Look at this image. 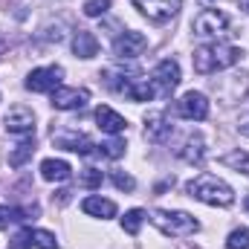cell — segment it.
Returning a JSON list of instances; mask_svg holds the SVG:
<instances>
[{"mask_svg": "<svg viewBox=\"0 0 249 249\" xmlns=\"http://www.w3.org/2000/svg\"><path fill=\"white\" fill-rule=\"evenodd\" d=\"M151 223L171 238H188L194 232H200V220L188 212H168V209H157L151 212Z\"/></svg>", "mask_w": 249, "mask_h": 249, "instance_id": "3", "label": "cell"}, {"mask_svg": "<svg viewBox=\"0 0 249 249\" xmlns=\"http://www.w3.org/2000/svg\"><path fill=\"white\" fill-rule=\"evenodd\" d=\"M220 162L226 165V168H235V171H241V174H249V154L247 151H229V154H223L220 157Z\"/></svg>", "mask_w": 249, "mask_h": 249, "instance_id": "21", "label": "cell"}, {"mask_svg": "<svg viewBox=\"0 0 249 249\" xmlns=\"http://www.w3.org/2000/svg\"><path fill=\"white\" fill-rule=\"evenodd\" d=\"M29 214H35V209H12V206H0V229H6L9 223H20Z\"/></svg>", "mask_w": 249, "mask_h": 249, "instance_id": "23", "label": "cell"}, {"mask_svg": "<svg viewBox=\"0 0 249 249\" xmlns=\"http://www.w3.org/2000/svg\"><path fill=\"white\" fill-rule=\"evenodd\" d=\"M226 249H249V229H235V232H229V238H226Z\"/></svg>", "mask_w": 249, "mask_h": 249, "instance_id": "28", "label": "cell"}, {"mask_svg": "<svg viewBox=\"0 0 249 249\" xmlns=\"http://www.w3.org/2000/svg\"><path fill=\"white\" fill-rule=\"evenodd\" d=\"M50 102L55 110H81L90 102V93L84 87H58V90H53Z\"/></svg>", "mask_w": 249, "mask_h": 249, "instance_id": "11", "label": "cell"}, {"mask_svg": "<svg viewBox=\"0 0 249 249\" xmlns=\"http://www.w3.org/2000/svg\"><path fill=\"white\" fill-rule=\"evenodd\" d=\"M142 72L136 70V67H110V70H105L102 72V78H105V84L110 87V90H116V93H127L130 90V84L139 78Z\"/></svg>", "mask_w": 249, "mask_h": 249, "instance_id": "12", "label": "cell"}, {"mask_svg": "<svg viewBox=\"0 0 249 249\" xmlns=\"http://www.w3.org/2000/svg\"><path fill=\"white\" fill-rule=\"evenodd\" d=\"M32 151H35V139H23V142L15 145V151L9 154V165H12V168H20V165L32 157Z\"/></svg>", "mask_w": 249, "mask_h": 249, "instance_id": "22", "label": "cell"}, {"mask_svg": "<svg viewBox=\"0 0 249 249\" xmlns=\"http://www.w3.org/2000/svg\"><path fill=\"white\" fill-rule=\"evenodd\" d=\"M29 247H35V244H32V229H29V226L20 229V232L9 241V249H29Z\"/></svg>", "mask_w": 249, "mask_h": 249, "instance_id": "31", "label": "cell"}, {"mask_svg": "<svg viewBox=\"0 0 249 249\" xmlns=\"http://www.w3.org/2000/svg\"><path fill=\"white\" fill-rule=\"evenodd\" d=\"M148 20H154V23H165V20H171L177 12H180V3L183 0H130Z\"/></svg>", "mask_w": 249, "mask_h": 249, "instance_id": "9", "label": "cell"}, {"mask_svg": "<svg viewBox=\"0 0 249 249\" xmlns=\"http://www.w3.org/2000/svg\"><path fill=\"white\" fill-rule=\"evenodd\" d=\"M53 142L58 148H64V151H72V154H81V157H87V154L96 151L93 139L84 136V133H58V136H53Z\"/></svg>", "mask_w": 249, "mask_h": 249, "instance_id": "14", "label": "cell"}, {"mask_svg": "<svg viewBox=\"0 0 249 249\" xmlns=\"http://www.w3.org/2000/svg\"><path fill=\"white\" fill-rule=\"evenodd\" d=\"M177 157L188 162V165H200L203 162V157H206V142H203V136L200 133H188L186 142H183V148H177Z\"/></svg>", "mask_w": 249, "mask_h": 249, "instance_id": "15", "label": "cell"}, {"mask_svg": "<svg viewBox=\"0 0 249 249\" xmlns=\"http://www.w3.org/2000/svg\"><path fill=\"white\" fill-rule=\"evenodd\" d=\"M110 9V0H87L84 3V15L87 18H102Z\"/></svg>", "mask_w": 249, "mask_h": 249, "instance_id": "30", "label": "cell"}, {"mask_svg": "<svg viewBox=\"0 0 249 249\" xmlns=\"http://www.w3.org/2000/svg\"><path fill=\"white\" fill-rule=\"evenodd\" d=\"M102 183H105V174H102L99 168H84V171H78V186L99 188Z\"/></svg>", "mask_w": 249, "mask_h": 249, "instance_id": "26", "label": "cell"}, {"mask_svg": "<svg viewBox=\"0 0 249 249\" xmlns=\"http://www.w3.org/2000/svg\"><path fill=\"white\" fill-rule=\"evenodd\" d=\"M244 206H247V212H249V197H247V200H244Z\"/></svg>", "mask_w": 249, "mask_h": 249, "instance_id": "34", "label": "cell"}, {"mask_svg": "<svg viewBox=\"0 0 249 249\" xmlns=\"http://www.w3.org/2000/svg\"><path fill=\"white\" fill-rule=\"evenodd\" d=\"M32 244H35L38 249H58L55 235L47 232V229H32Z\"/></svg>", "mask_w": 249, "mask_h": 249, "instance_id": "27", "label": "cell"}, {"mask_svg": "<svg viewBox=\"0 0 249 249\" xmlns=\"http://www.w3.org/2000/svg\"><path fill=\"white\" fill-rule=\"evenodd\" d=\"M110 180H113V186L119 188V191H133V188H136V180H133L130 174H124V171H113Z\"/></svg>", "mask_w": 249, "mask_h": 249, "instance_id": "32", "label": "cell"}, {"mask_svg": "<svg viewBox=\"0 0 249 249\" xmlns=\"http://www.w3.org/2000/svg\"><path fill=\"white\" fill-rule=\"evenodd\" d=\"M186 191H188V197H194V200H200V203H209V206H220V209H226V206L235 203L232 186L223 183V180L214 177V174H200V177L188 180Z\"/></svg>", "mask_w": 249, "mask_h": 249, "instance_id": "2", "label": "cell"}, {"mask_svg": "<svg viewBox=\"0 0 249 249\" xmlns=\"http://www.w3.org/2000/svg\"><path fill=\"white\" fill-rule=\"evenodd\" d=\"M96 151L102 157H107V160H119V157H124V142L122 139H107V142L96 145Z\"/></svg>", "mask_w": 249, "mask_h": 249, "instance_id": "25", "label": "cell"}, {"mask_svg": "<svg viewBox=\"0 0 249 249\" xmlns=\"http://www.w3.org/2000/svg\"><path fill=\"white\" fill-rule=\"evenodd\" d=\"M229 29V18L217 9H206L194 18V35L197 38H220Z\"/></svg>", "mask_w": 249, "mask_h": 249, "instance_id": "5", "label": "cell"}, {"mask_svg": "<svg viewBox=\"0 0 249 249\" xmlns=\"http://www.w3.org/2000/svg\"><path fill=\"white\" fill-rule=\"evenodd\" d=\"M130 102H154V96H157V90H154V81L148 78V75H139L133 84H130V90L124 93Z\"/></svg>", "mask_w": 249, "mask_h": 249, "instance_id": "20", "label": "cell"}, {"mask_svg": "<svg viewBox=\"0 0 249 249\" xmlns=\"http://www.w3.org/2000/svg\"><path fill=\"white\" fill-rule=\"evenodd\" d=\"M61 78H64V67L53 64V67H38V70H32L23 84H26V90H32V93H53V90L61 87Z\"/></svg>", "mask_w": 249, "mask_h": 249, "instance_id": "4", "label": "cell"}, {"mask_svg": "<svg viewBox=\"0 0 249 249\" xmlns=\"http://www.w3.org/2000/svg\"><path fill=\"white\" fill-rule=\"evenodd\" d=\"M41 41H64V23L61 20H55V23H47L44 29H41Z\"/></svg>", "mask_w": 249, "mask_h": 249, "instance_id": "29", "label": "cell"}, {"mask_svg": "<svg viewBox=\"0 0 249 249\" xmlns=\"http://www.w3.org/2000/svg\"><path fill=\"white\" fill-rule=\"evenodd\" d=\"M3 127H6V133H15V136H35V113H32V107L15 105L3 116Z\"/></svg>", "mask_w": 249, "mask_h": 249, "instance_id": "8", "label": "cell"}, {"mask_svg": "<svg viewBox=\"0 0 249 249\" xmlns=\"http://www.w3.org/2000/svg\"><path fill=\"white\" fill-rule=\"evenodd\" d=\"M244 50L238 47H229V44H206V47H197L194 50V70L200 75H212L217 70H229L241 61Z\"/></svg>", "mask_w": 249, "mask_h": 249, "instance_id": "1", "label": "cell"}, {"mask_svg": "<svg viewBox=\"0 0 249 249\" xmlns=\"http://www.w3.org/2000/svg\"><path fill=\"white\" fill-rule=\"evenodd\" d=\"M81 212L90 214V217L110 220V217H116V203L113 200H105V197H84L81 200Z\"/></svg>", "mask_w": 249, "mask_h": 249, "instance_id": "18", "label": "cell"}, {"mask_svg": "<svg viewBox=\"0 0 249 249\" xmlns=\"http://www.w3.org/2000/svg\"><path fill=\"white\" fill-rule=\"evenodd\" d=\"M145 212L142 209H130V212H124L122 217V229L127 232V235H139V229H142V223H145Z\"/></svg>", "mask_w": 249, "mask_h": 249, "instance_id": "24", "label": "cell"}, {"mask_svg": "<svg viewBox=\"0 0 249 249\" xmlns=\"http://www.w3.org/2000/svg\"><path fill=\"white\" fill-rule=\"evenodd\" d=\"M238 130H241L244 136H249V113H244V116L238 119Z\"/></svg>", "mask_w": 249, "mask_h": 249, "instance_id": "33", "label": "cell"}, {"mask_svg": "<svg viewBox=\"0 0 249 249\" xmlns=\"http://www.w3.org/2000/svg\"><path fill=\"white\" fill-rule=\"evenodd\" d=\"M151 81H154V90L160 96H171L177 90V84H180V64L174 58L160 61L154 67V72H151Z\"/></svg>", "mask_w": 249, "mask_h": 249, "instance_id": "6", "label": "cell"}, {"mask_svg": "<svg viewBox=\"0 0 249 249\" xmlns=\"http://www.w3.org/2000/svg\"><path fill=\"white\" fill-rule=\"evenodd\" d=\"M96 122L99 127L105 130V133H110V136H119L124 127H127V119L119 116L113 107H107V105H102V107H96Z\"/></svg>", "mask_w": 249, "mask_h": 249, "instance_id": "16", "label": "cell"}, {"mask_svg": "<svg viewBox=\"0 0 249 249\" xmlns=\"http://www.w3.org/2000/svg\"><path fill=\"white\" fill-rule=\"evenodd\" d=\"M145 50H148V38H145L142 32H136V29H127V32H122V35L113 41V55H116L119 61H133V58H139Z\"/></svg>", "mask_w": 249, "mask_h": 249, "instance_id": "7", "label": "cell"}, {"mask_svg": "<svg viewBox=\"0 0 249 249\" xmlns=\"http://www.w3.org/2000/svg\"><path fill=\"white\" fill-rule=\"evenodd\" d=\"M171 122L165 119V113L162 110H154V113H148L145 116V136H148V142H165L168 136H171Z\"/></svg>", "mask_w": 249, "mask_h": 249, "instance_id": "13", "label": "cell"}, {"mask_svg": "<svg viewBox=\"0 0 249 249\" xmlns=\"http://www.w3.org/2000/svg\"><path fill=\"white\" fill-rule=\"evenodd\" d=\"M72 53H75V58H96L99 55V38L93 35V32H87V29H78L75 35H72Z\"/></svg>", "mask_w": 249, "mask_h": 249, "instance_id": "17", "label": "cell"}, {"mask_svg": "<svg viewBox=\"0 0 249 249\" xmlns=\"http://www.w3.org/2000/svg\"><path fill=\"white\" fill-rule=\"evenodd\" d=\"M174 110H177V116H183L188 122H203V119L209 116V99H206L203 93L191 90V93H186L180 102H174Z\"/></svg>", "mask_w": 249, "mask_h": 249, "instance_id": "10", "label": "cell"}, {"mask_svg": "<svg viewBox=\"0 0 249 249\" xmlns=\"http://www.w3.org/2000/svg\"><path fill=\"white\" fill-rule=\"evenodd\" d=\"M41 177H44L47 183H64V180L72 177V168H70V162H64V160H44V162H41Z\"/></svg>", "mask_w": 249, "mask_h": 249, "instance_id": "19", "label": "cell"}]
</instances>
